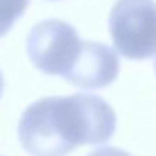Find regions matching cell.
<instances>
[{
    "label": "cell",
    "instance_id": "obj_4",
    "mask_svg": "<svg viewBox=\"0 0 156 156\" xmlns=\"http://www.w3.org/2000/svg\"><path fill=\"white\" fill-rule=\"evenodd\" d=\"M118 74V54L104 44L84 41L71 69L62 77L81 89H101L114 82Z\"/></svg>",
    "mask_w": 156,
    "mask_h": 156
},
{
    "label": "cell",
    "instance_id": "obj_8",
    "mask_svg": "<svg viewBox=\"0 0 156 156\" xmlns=\"http://www.w3.org/2000/svg\"><path fill=\"white\" fill-rule=\"evenodd\" d=\"M154 71H156V61H154Z\"/></svg>",
    "mask_w": 156,
    "mask_h": 156
},
{
    "label": "cell",
    "instance_id": "obj_1",
    "mask_svg": "<svg viewBox=\"0 0 156 156\" xmlns=\"http://www.w3.org/2000/svg\"><path fill=\"white\" fill-rule=\"evenodd\" d=\"M114 129L116 114L99 96L44 98L24 111L19 141L32 156H66L77 146L106 143Z\"/></svg>",
    "mask_w": 156,
    "mask_h": 156
},
{
    "label": "cell",
    "instance_id": "obj_3",
    "mask_svg": "<svg viewBox=\"0 0 156 156\" xmlns=\"http://www.w3.org/2000/svg\"><path fill=\"white\" fill-rule=\"evenodd\" d=\"M82 41L72 25L62 20H44L27 37V54L39 71L64 76L77 57Z\"/></svg>",
    "mask_w": 156,
    "mask_h": 156
},
{
    "label": "cell",
    "instance_id": "obj_5",
    "mask_svg": "<svg viewBox=\"0 0 156 156\" xmlns=\"http://www.w3.org/2000/svg\"><path fill=\"white\" fill-rule=\"evenodd\" d=\"M29 5V0H0V37L12 29L22 17Z\"/></svg>",
    "mask_w": 156,
    "mask_h": 156
},
{
    "label": "cell",
    "instance_id": "obj_2",
    "mask_svg": "<svg viewBox=\"0 0 156 156\" xmlns=\"http://www.w3.org/2000/svg\"><path fill=\"white\" fill-rule=\"evenodd\" d=\"M109 32L116 51L141 61L156 54V2L118 0L109 14Z\"/></svg>",
    "mask_w": 156,
    "mask_h": 156
},
{
    "label": "cell",
    "instance_id": "obj_7",
    "mask_svg": "<svg viewBox=\"0 0 156 156\" xmlns=\"http://www.w3.org/2000/svg\"><path fill=\"white\" fill-rule=\"evenodd\" d=\"M4 94V76H2V71H0V98Z\"/></svg>",
    "mask_w": 156,
    "mask_h": 156
},
{
    "label": "cell",
    "instance_id": "obj_6",
    "mask_svg": "<svg viewBox=\"0 0 156 156\" xmlns=\"http://www.w3.org/2000/svg\"><path fill=\"white\" fill-rule=\"evenodd\" d=\"M87 156H129L126 151H122V149H118V148H111V146H108V148H99L96 149V151L89 153Z\"/></svg>",
    "mask_w": 156,
    "mask_h": 156
}]
</instances>
